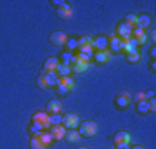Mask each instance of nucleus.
<instances>
[{"mask_svg": "<svg viewBox=\"0 0 156 149\" xmlns=\"http://www.w3.org/2000/svg\"><path fill=\"white\" fill-rule=\"evenodd\" d=\"M40 75H44L45 83H47V87H49V88H56L57 87V83H59V76H57L56 71H45V69H42Z\"/></svg>", "mask_w": 156, "mask_h": 149, "instance_id": "obj_7", "label": "nucleus"}, {"mask_svg": "<svg viewBox=\"0 0 156 149\" xmlns=\"http://www.w3.org/2000/svg\"><path fill=\"white\" fill-rule=\"evenodd\" d=\"M127 61H128V62H139V61H140V52L128 54V55H127Z\"/></svg>", "mask_w": 156, "mask_h": 149, "instance_id": "obj_31", "label": "nucleus"}, {"mask_svg": "<svg viewBox=\"0 0 156 149\" xmlns=\"http://www.w3.org/2000/svg\"><path fill=\"white\" fill-rule=\"evenodd\" d=\"M73 57H75V54L73 52H62L61 54V59H59V62H66V64H69L71 66V62H73Z\"/></svg>", "mask_w": 156, "mask_h": 149, "instance_id": "obj_27", "label": "nucleus"}, {"mask_svg": "<svg viewBox=\"0 0 156 149\" xmlns=\"http://www.w3.org/2000/svg\"><path fill=\"white\" fill-rule=\"evenodd\" d=\"M135 106V111L139 113V115H147L149 113V106H147V101H139V102H134Z\"/></svg>", "mask_w": 156, "mask_h": 149, "instance_id": "obj_20", "label": "nucleus"}, {"mask_svg": "<svg viewBox=\"0 0 156 149\" xmlns=\"http://www.w3.org/2000/svg\"><path fill=\"white\" fill-rule=\"evenodd\" d=\"M149 24H151V17L147 16V14H140V16H137V26L139 28L146 30Z\"/></svg>", "mask_w": 156, "mask_h": 149, "instance_id": "obj_22", "label": "nucleus"}, {"mask_svg": "<svg viewBox=\"0 0 156 149\" xmlns=\"http://www.w3.org/2000/svg\"><path fill=\"white\" fill-rule=\"evenodd\" d=\"M130 149H144L142 146H130Z\"/></svg>", "mask_w": 156, "mask_h": 149, "instance_id": "obj_41", "label": "nucleus"}, {"mask_svg": "<svg viewBox=\"0 0 156 149\" xmlns=\"http://www.w3.org/2000/svg\"><path fill=\"white\" fill-rule=\"evenodd\" d=\"M61 123H62L61 115H50V127H52V125H61Z\"/></svg>", "mask_w": 156, "mask_h": 149, "instance_id": "obj_30", "label": "nucleus"}, {"mask_svg": "<svg viewBox=\"0 0 156 149\" xmlns=\"http://www.w3.org/2000/svg\"><path fill=\"white\" fill-rule=\"evenodd\" d=\"M57 85H64V87H68L69 90H73L75 88V80H73L71 76H59V83Z\"/></svg>", "mask_w": 156, "mask_h": 149, "instance_id": "obj_24", "label": "nucleus"}, {"mask_svg": "<svg viewBox=\"0 0 156 149\" xmlns=\"http://www.w3.org/2000/svg\"><path fill=\"white\" fill-rule=\"evenodd\" d=\"M123 23H127L128 26L134 30V28H137V16H135V14H127L125 19H123Z\"/></svg>", "mask_w": 156, "mask_h": 149, "instance_id": "obj_26", "label": "nucleus"}, {"mask_svg": "<svg viewBox=\"0 0 156 149\" xmlns=\"http://www.w3.org/2000/svg\"><path fill=\"white\" fill-rule=\"evenodd\" d=\"M49 132H50V135H52V139H54V140H64L68 130L62 127V125H52Z\"/></svg>", "mask_w": 156, "mask_h": 149, "instance_id": "obj_9", "label": "nucleus"}, {"mask_svg": "<svg viewBox=\"0 0 156 149\" xmlns=\"http://www.w3.org/2000/svg\"><path fill=\"white\" fill-rule=\"evenodd\" d=\"M115 149H130V144H123V146H115Z\"/></svg>", "mask_w": 156, "mask_h": 149, "instance_id": "obj_40", "label": "nucleus"}, {"mask_svg": "<svg viewBox=\"0 0 156 149\" xmlns=\"http://www.w3.org/2000/svg\"><path fill=\"white\" fill-rule=\"evenodd\" d=\"M109 44H108V49H111V52H122V38L116 37V35H111L108 37Z\"/></svg>", "mask_w": 156, "mask_h": 149, "instance_id": "obj_14", "label": "nucleus"}, {"mask_svg": "<svg viewBox=\"0 0 156 149\" xmlns=\"http://www.w3.org/2000/svg\"><path fill=\"white\" fill-rule=\"evenodd\" d=\"M56 73H57V76H69L71 75V66L66 64V62H59Z\"/></svg>", "mask_w": 156, "mask_h": 149, "instance_id": "obj_18", "label": "nucleus"}, {"mask_svg": "<svg viewBox=\"0 0 156 149\" xmlns=\"http://www.w3.org/2000/svg\"><path fill=\"white\" fill-rule=\"evenodd\" d=\"M135 40H137V45H144L146 42H147V37H146V33L142 31L140 35H137V37H134Z\"/></svg>", "mask_w": 156, "mask_h": 149, "instance_id": "obj_33", "label": "nucleus"}, {"mask_svg": "<svg viewBox=\"0 0 156 149\" xmlns=\"http://www.w3.org/2000/svg\"><path fill=\"white\" fill-rule=\"evenodd\" d=\"M78 47H85V45H92V38L90 37H87V35H83V37H78Z\"/></svg>", "mask_w": 156, "mask_h": 149, "instance_id": "obj_29", "label": "nucleus"}, {"mask_svg": "<svg viewBox=\"0 0 156 149\" xmlns=\"http://www.w3.org/2000/svg\"><path fill=\"white\" fill-rule=\"evenodd\" d=\"M116 37H120V38H128V37H132V28L128 26L127 23H120L116 26Z\"/></svg>", "mask_w": 156, "mask_h": 149, "instance_id": "obj_12", "label": "nucleus"}, {"mask_svg": "<svg viewBox=\"0 0 156 149\" xmlns=\"http://www.w3.org/2000/svg\"><path fill=\"white\" fill-rule=\"evenodd\" d=\"M47 113L49 115H61V111H62V102L61 101H57V99H52L47 102Z\"/></svg>", "mask_w": 156, "mask_h": 149, "instance_id": "obj_10", "label": "nucleus"}, {"mask_svg": "<svg viewBox=\"0 0 156 149\" xmlns=\"http://www.w3.org/2000/svg\"><path fill=\"white\" fill-rule=\"evenodd\" d=\"M78 132H80V135L82 137H94V135H97V132H99V125L95 122H92V120H85V122H80V125H78L76 128Z\"/></svg>", "mask_w": 156, "mask_h": 149, "instance_id": "obj_1", "label": "nucleus"}, {"mask_svg": "<svg viewBox=\"0 0 156 149\" xmlns=\"http://www.w3.org/2000/svg\"><path fill=\"white\" fill-rule=\"evenodd\" d=\"M64 47H66L68 52H73V54H75V52L78 50V40L76 38H68L66 44H64Z\"/></svg>", "mask_w": 156, "mask_h": 149, "instance_id": "obj_25", "label": "nucleus"}, {"mask_svg": "<svg viewBox=\"0 0 156 149\" xmlns=\"http://www.w3.org/2000/svg\"><path fill=\"white\" fill-rule=\"evenodd\" d=\"M113 142L115 146H123V144H130V133L128 132H116L115 137H113Z\"/></svg>", "mask_w": 156, "mask_h": 149, "instance_id": "obj_13", "label": "nucleus"}, {"mask_svg": "<svg viewBox=\"0 0 156 149\" xmlns=\"http://www.w3.org/2000/svg\"><path fill=\"white\" fill-rule=\"evenodd\" d=\"M50 4H52V5L56 7V9H59V7H61L62 4H64V2H61V0H52V2H50Z\"/></svg>", "mask_w": 156, "mask_h": 149, "instance_id": "obj_38", "label": "nucleus"}, {"mask_svg": "<svg viewBox=\"0 0 156 149\" xmlns=\"http://www.w3.org/2000/svg\"><path fill=\"white\" fill-rule=\"evenodd\" d=\"M80 139H82V135H80V132H78V130H68L64 140H68L69 144H76Z\"/></svg>", "mask_w": 156, "mask_h": 149, "instance_id": "obj_19", "label": "nucleus"}, {"mask_svg": "<svg viewBox=\"0 0 156 149\" xmlns=\"http://www.w3.org/2000/svg\"><path fill=\"white\" fill-rule=\"evenodd\" d=\"M90 68V62H85V61H75V64H71V73H76V75H82V73L89 71Z\"/></svg>", "mask_w": 156, "mask_h": 149, "instance_id": "obj_15", "label": "nucleus"}, {"mask_svg": "<svg viewBox=\"0 0 156 149\" xmlns=\"http://www.w3.org/2000/svg\"><path fill=\"white\" fill-rule=\"evenodd\" d=\"M147 106H149V113H153V115H154V113H156V99H154V97L147 101Z\"/></svg>", "mask_w": 156, "mask_h": 149, "instance_id": "obj_35", "label": "nucleus"}, {"mask_svg": "<svg viewBox=\"0 0 156 149\" xmlns=\"http://www.w3.org/2000/svg\"><path fill=\"white\" fill-rule=\"evenodd\" d=\"M109 57H111V52L109 50H101V52H94V59L101 64H106L109 61Z\"/></svg>", "mask_w": 156, "mask_h": 149, "instance_id": "obj_17", "label": "nucleus"}, {"mask_svg": "<svg viewBox=\"0 0 156 149\" xmlns=\"http://www.w3.org/2000/svg\"><path fill=\"white\" fill-rule=\"evenodd\" d=\"M56 14H57V17L59 19H69V17L73 16V9H71V5L69 4H62L59 9H56Z\"/></svg>", "mask_w": 156, "mask_h": 149, "instance_id": "obj_11", "label": "nucleus"}, {"mask_svg": "<svg viewBox=\"0 0 156 149\" xmlns=\"http://www.w3.org/2000/svg\"><path fill=\"white\" fill-rule=\"evenodd\" d=\"M132 102V97L128 94L127 90H122V92H118L116 97H115V106H116V109H127L128 106Z\"/></svg>", "mask_w": 156, "mask_h": 149, "instance_id": "obj_3", "label": "nucleus"}, {"mask_svg": "<svg viewBox=\"0 0 156 149\" xmlns=\"http://www.w3.org/2000/svg\"><path fill=\"white\" fill-rule=\"evenodd\" d=\"M37 87H38V88H49V87H47V83H45L44 75H38V78H37Z\"/></svg>", "mask_w": 156, "mask_h": 149, "instance_id": "obj_34", "label": "nucleus"}, {"mask_svg": "<svg viewBox=\"0 0 156 149\" xmlns=\"http://www.w3.org/2000/svg\"><path fill=\"white\" fill-rule=\"evenodd\" d=\"M69 38L64 31H52L50 33V44L52 45H56V47H64V44H66V40Z\"/></svg>", "mask_w": 156, "mask_h": 149, "instance_id": "obj_6", "label": "nucleus"}, {"mask_svg": "<svg viewBox=\"0 0 156 149\" xmlns=\"http://www.w3.org/2000/svg\"><path fill=\"white\" fill-rule=\"evenodd\" d=\"M31 123L42 125V127L47 130V128H50V115L47 111H37V113L31 116Z\"/></svg>", "mask_w": 156, "mask_h": 149, "instance_id": "obj_4", "label": "nucleus"}, {"mask_svg": "<svg viewBox=\"0 0 156 149\" xmlns=\"http://www.w3.org/2000/svg\"><path fill=\"white\" fill-rule=\"evenodd\" d=\"M45 128L42 125H37V123H30V133L31 135H38L40 132H44Z\"/></svg>", "mask_w": 156, "mask_h": 149, "instance_id": "obj_28", "label": "nucleus"}, {"mask_svg": "<svg viewBox=\"0 0 156 149\" xmlns=\"http://www.w3.org/2000/svg\"><path fill=\"white\" fill-rule=\"evenodd\" d=\"M144 97H146V101L153 99V97H154V90H149V92H144Z\"/></svg>", "mask_w": 156, "mask_h": 149, "instance_id": "obj_37", "label": "nucleus"}, {"mask_svg": "<svg viewBox=\"0 0 156 149\" xmlns=\"http://www.w3.org/2000/svg\"><path fill=\"white\" fill-rule=\"evenodd\" d=\"M30 147L31 149H47L44 144H42L38 135H31V139H30Z\"/></svg>", "mask_w": 156, "mask_h": 149, "instance_id": "obj_23", "label": "nucleus"}, {"mask_svg": "<svg viewBox=\"0 0 156 149\" xmlns=\"http://www.w3.org/2000/svg\"><path fill=\"white\" fill-rule=\"evenodd\" d=\"M38 137H40V140H42V144H44L45 147H49L50 144L54 142V139H52V135H50L49 130H44V132H40V133H38Z\"/></svg>", "mask_w": 156, "mask_h": 149, "instance_id": "obj_21", "label": "nucleus"}, {"mask_svg": "<svg viewBox=\"0 0 156 149\" xmlns=\"http://www.w3.org/2000/svg\"><path fill=\"white\" fill-rule=\"evenodd\" d=\"M149 55H151V59L154 61V57H156V47H154V45L151 47V50H149Z\"/></svg>", "mask_w": 156, "mask_h": 149, "instance_id": "obj_39", "label": "nucleus"}, {"mask_svg": "<svg viewBox=\"0 0 156 149\" xmlns=\"http://www.w3.org/2000/svg\"><path fill=\"white\" fill-rule=\"evenodd\" d=\"M108 44H109V40H108V37H104V35H99V37L92 38V49L97 50V52L108 50Z\"/></svg>", "mask_w": 156, "mask_h": 149, "instance_id": "obj_8", "label": "nucleus"}, {"mask_svg": "<svg viewBox=\"0 0 156 149\" xmlns=\"http://www.w3.org/2000/svg\"><path fill=\"white\" fill-rule=\"evenodd\" d=\"M80 116L76 115V113H68V115L62 116V127L66 128V130H76L78 125H80Z\"/></svg>", "mask_w": 156, "mask_h": 149, "instance_id": "obj_2", "label": "nucleus"}, {"mask_svg": "<svg viewBox=\"0 0 156 149\" xmlns=\"http://www.w3.org/2000/svg\"><path fill=\"white\" fill-rule=\"evenodd\" d=\"M57 66H59V57H47L44 62L45 71H56Z\"/></svg>", "mask_w": 156, "mask_h": 149, "instance_id": "obj_16", "label": "nucleus"}, {"mask_svg": "<svg viewBox=\"0 0 156 149\" xmlns=\"http://www.w3.org/2000/svg\"><path fill=\"white\" fill-rule=\"evenodd\" d=\"M122 50H125L127 54H134V52H139V45H137V40L134 37H128V38L122 40Z\"/></svg>", "mask_w": 156, "mask_h": 149, "instance_id": "obj_5", "label": "nucleus"}, {"mask_svg": "<svg viewBox=\"0 0 156 149\" xmlns=\"http://www.w3.org/2000/svg\"><path fill=\"white\" fill-rule=\"evenodd\" d=\"M56 92H57L59 95H68L71 90H69L68 87H64V85H57V87H56Z\"/></svg>", "mask_w": 156, "mask_h": 149, "instance_id": "obj_32", "label": "nucleus"}, {"mask_svg": "<svg viewBox=\"0 0 156 149\" xmlns=\"http://www.w3.org/2000/svg\"><path fill=\"white\" fill-rule=\"evenodd\" d=\"M146 97H144V92H135V95H134V102H139V101H144Z\"/></svg>", "mask_w": 156, "mask_h": 149, "instance_id": "obj_36", "label": "nucleus"}]
</instances>
